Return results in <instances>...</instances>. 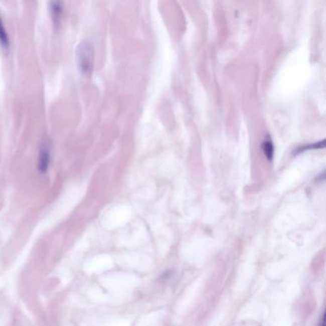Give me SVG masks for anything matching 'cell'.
Returning <instances> with one entry per match:
<instances>
[{
  "label": "cell",
  "instance_id": "cell-1",
  "mask_svg": "<svg viewBox=\"0 0 326 326\" xmlns=\"http://www.w3.org/2000/svg\"><path fill=\"white\" fill-rule=\"evenodd\" d=\"M77 59L80 70L84 76H91L94 68V47L91 42L83 41L79 44Z\"/></svg>",
  "mask_w": 326,
  "mask_h": 326
},
{
  "label": "cell",
  "instance_id": "cell-2",
  "mask_svg": "<svg viewBox=\"0 0 326 326\" xmlns=\"http://www.w3.org/2000/svg\"><path fill=\"white\" fill-rule=\"evenodd\" d=\"M51 160V143L49 140H45L41 143L39 154V171L41 174H45L48 171Z\"/></svg>",
  "mask_w": 326,
  "mask_h": 326
},
{
  "label": "cell",
  "instance_id": "cell-3",
  "mask_svg": "<svg viewBox=\"0 0 326 326\" xmlns=\"http://www.w3.org/2000/svg\"><path fill=\"white\" fill-rule=\"evenodd\" d=\"M50 10H51L52 19L54 24L58 26L61 21L62 16V4L59 1H54L50 3Z\"/></svg>",
  "mask_w": 326,
  "mask_h": 326
},
{
  "label": "cell",
  "instance_id": "cell-4",
  "mask_svg": "<svg viewBox=\"0 0 326 326\" xmlns=\"http://www.w3.org/2000/svg\"><path fill=\"white\" fill-rule=\"evenodd\" d=\"M0 44L4 48H8V46H9V38H8L7 32L5 30V27L3 25V21L1 18H0Z\"/></svg>",
  "mask_w": 326,
  "mask_h": 326
},
{
  "label": "cell",
  "instance_id": "cell-5",
  "mask_svg": "<svg viewBox=\"0 0 326 326\" xmlns=\"http://www.w3.org/2000/svg\"><path fill=\"white\" fill-rule=\"evenodd\" d=\"M263 148H264V152L266 155H270V156L273 155V145L270 142H266L263 144Z\"/></svg>",
  "mask_w": 326,
  "mask_h": 326
}]
</instances>
